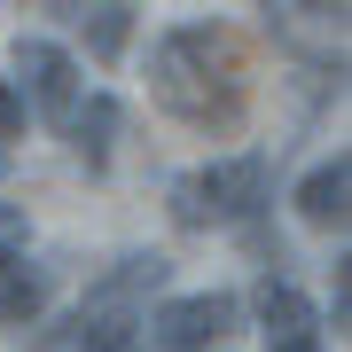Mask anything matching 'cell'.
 Returning <instances> with one entry per match:
<instances>
[{
  "instance_id": "6da1fadb",
  "label": "cell",
  "mask_w": 352,
  "mask_h": 352,
  "mask_svg": "<svg viewBox=\"0 0 352 352\" xmlns=\"http://www.w3.org/2000/svg\"><path fill=\"white\" fill-rule=\"evenodd\" d=\"M243 94H251V39L227 24H188L157 47V102L188 118L204 133L243 126Z\"/></svg>"
},
{
  "instance_id": "7a4b0ae2",
  "label": "cell",
  "mask_w": 352,
  "mask_h": 352,
  "mask_svg": "<svg viewBox=\"0 0 352 352\" xmlns=\"http://www.w3.org/2000/svg\"><path fill=\"white\" fill-rule=\"evenodd\" d=\"M266 196V164L258 157H227V164H196L173 180V219L180 227H235L251 219Z\"/></svg>"
},
{
  "instance_id": "3957f363",
  "label": "cell",
  "mask_w": 352,
  "mask_h": 352,
  "mask_svg": "<svg viewBox=\"0 0 352 352\" xmlns=\"http://www.w3.org/2000/svg\"><path fill=\"white\" fill-rule=\"evenodd\" d=\"M16 78H24V94H32V110L47 118V126H71L78 118V63L55 39H16ZM16 94V102H24Z\"/></svg>"
},
{
  "instance_id": "277c9868",
  "label": "cell",
  "mask_w": 352,
  "mask_h": 352,
  "mask_svg": "<svg viewBox=\"0 0 352 352\" xmlns=\"http://www.w3.org/2000/svg\"><path fill=\"white\" fill-rule=\"evenodd\" d=\"M235 314L243 305L227 298V289H204V298H164L149 329H157V344H173V352H212V344H227Z\"/></svg>"
},
{
  "instance_id": "5b68a950",
  "label": "cell",
  "mask_w": 352,
  "mask_h": 352,
  "mask_svg": "<svg viewBox=\"0 0 352 352\" xmlns=\"http://www.w3.org/2000/svg\"><path fill=\"white\" fill-rule=\"evenodd\" d=\"M258 321H266V352H321V314L305 305L298 282H258Z\"/></svg>"
},
{
  "instance_id": "8992f818",
  "label": "cell",
  "mask_w": 352,
  "mask_h": 352,
  "mask_svg": "<svg viewBox=\"0 0 352 352\" xmlns=\"http://www.w3.org/2000/svg\"><path fill=\"white\" fill-rule=\"evenodd\" d=\"M344 212H352V164L329 157L298 180V219L305 227H344Z\"/></svg>"
},
{
  "instance_id": "52a82bcc",
  "label": "cell",
  "mask_w": 352,
  "mask_h": 352,
  "mask_svg": "<svg viewBox=\"0 0 352 352\" xmlns=\"http://www.w3.org/2000/svg\"><path fill=\"white\" fill-rule=\"evenodd\" d=\"M164 274H173V266H164L157 251H133V258H118V274L94 289L87 305H102V314H126L133 321V298H149V289H164Z\"/></svg>"
},
{
  "instance_id": "ba28073f",
  "label": "cell",
  "mask_w": 352,
  "mask_h": 352,
  "mask_svg": "<svg viewBox=\"0 0 352 352\" xmlns=\"http://www.w3.org/2000/svg\"><path fill=\"white\" fill-rule=\"evenodd\" d=\"M63 133H71V149L87 157V164H102V157H110V133H118V102H110V94H94Z\"/></svg>"
},
{
  "instance_id": "9c48e42d",
  "label": "cell",
  "mask_w": 352,
  "mask_h": 352,
  "mask_svg": "<svg viewBox=\"0 0 352 352\" xmlns=\"http://www.w3.org/2000/svg\"><path fill=\"white\" fill-rule=\"evenodd\" d=\"M39 305H47V282H39V274H24V266H0V329L39 321Z\"/></svg>"
},
{
  "instance_id": "30bf717a",
  "label": "cell",
  "mask_w": 352,
  "mask_h": 352,
  "mask_svg": "<svg viewBox=\"0 0 352 352\" xmlns=\"http://www.w3.org/2000/svg\"><path fill=\"white\" fill-rule=\"evenodd\" d=\"M78 24H87V47L102 55V63H118V55H126V39H133V8H87Z\"/></svg>"
},
{
  "instance_id": "8fae6325",
  "label": "cell",
  "mask_w": 352,
  "mask_h": 352,
  "mask_svg": "<svg viewBox=\"0 0 352 352\" xmlns=\"http://www.w3.org/2000/svg\"><path fill=\"white\" fill-rule=\"evenodd\" d=\"M32 243V219H24V204H0V266H8L16 251Z\"/></svg>"
},
{
  "instance_id": "7c38bea8",
  "label": "cell",
  "mask_w": 352,
  "mask_h": 352,
  "mask_svg": "<svg viewBox=\"0 0 352 352\" xmlns=\"http://www.w3.org/2000/svg\"><path fill=\"white\" fill-rule=\"evenodd\" d=\"M329 321H337V337L352 329V282H344V266H337V289H329Z\"/></svg>"
},
{
  "instance_id": "4fadbf2b",
  "label": "cell",
  "mask_w": 352,
  "mask_h": 352,
  "mask_svg": "<svg viewBox=\"0 0 352 352\" xmlns=\"http://www.w3.org/2000/svg\"><path fill=\"white\" fill-rule=\"evenodd\" d=\"M16 126H24V102H16V87L0 78V133H16Z\"/></svg>"
},
{
  "instance_id": "5bb4252c",
  "label": "cell",
  "mask_w": 352,
  "mask_h": 352,
  "mask_svg": "<svg viewBox=\"0 0 352 352\" xmlns=\"http://www.w3.org/2000/svg\"><path fill=\"white\" fill-rule=\"evenodd\" d=\"M0 173H8V141H0Z\"/></svg>"
},
{
  "instance_id": "9a60e30c",
  "label": "cell",
  "mask_w": 352,
  "mask_h": 352,
  "mask_svg": "<svg viewBox=\"0 0 352 352\" xmlns=\"http://www.w3.org/2000/svg\"><path fill=\"white\" fill-rule=\"evenodd\" d=\"M126 352H141V344H126Z\"/></svg>"
}]
</instances>
